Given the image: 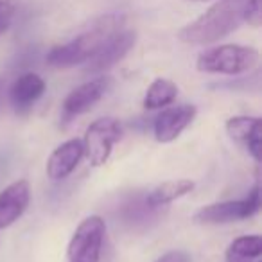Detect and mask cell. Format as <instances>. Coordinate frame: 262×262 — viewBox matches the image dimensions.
Wrapping results in <instances>:
<instances>
[{
	"instance_id": "cell-1",
	"label": "cell",
	"mask_w": 262,
	"mask_h": 262,
	"mask_svg": "<svg viewBox=\"0 0 262 262\" xmlns=\"http://www.w3.org/2000/svg\"><path fill=\"white\" fill-rule=\"evenodd\" d=\"M124 22H126V16L120 13L99 16L90 24L86 31L77 34L74 40L52 47L45 61L52 69H72L81 63H86L113 34L122 31Z\"/></svg>"
},
{
	"instance_id": "cell-2",
	"label": "cell",
	"mask_w": 262,
	"mask_h": 262,
	"mask_svg": "<svg viewBox=\"0 0 262 262\" xmlns=\"http://www.w3.org/2000/svg\"><path fill=\"white\" fill-rule=\"evenodd\" d=\"M244 4L246 0H217L201 16L183 26L176 38L187 45L215 43L243 24Z\"/></svg>"
},
{
	"instance_id": "cell-3",
	"label": "cell",
	"mask_w": 262,
	"mask_h": 262,
	"mask_svg": "<svg viewBox=\"0 0 262 262\" xmlns=\"http://www.w3.org/2000/svg\"><path fill=\"white\" fill-rule=\"evenodd\" d=\"M257 49L248 45L225 43L205 49L196 59V69L203 74H223V76H239L253 70L258 65Z\"/></svg>"
},
{
	"instance_id": "cell-4",
	"label": "cell",
	"mask_w": 262,
	"mask_h": 262,
	"mask_svg": "<svg viewBox=\"0 0 262 262\" xmlns=\"http://www.w3.org/2000/svg\"><path fill=\"white\" fill-rule=\"evenodd\" d=\"M106 223L101 215H88L77 225L69 241L65 262H101Z\"/></svg>"
},
{
	"instance_id": "cell-5",
	"label": "cell",
	"mask_w": 262,
	"mask_h": 262,
	"mask_svg": "<svg viewBox=\"0 0 262 262\" xmlns=\"http://www.w3.org/2000/svg\"><path fill=\"white\" fill-rule=\"evenodd\" d=\"M122 137V124L113 117L97 119L86 127L83 139L84 157L92 167H102L108 162L113 146Z\"/></svg>"
},
{
	"instance_id": "cell-6",
	"label": "cell",
	"mask_w": 262,
	"mask_h": 262,
	"mask_svg": "<svg viewBox=\"0 0 262 262\" xmlns=\"http://www.w3.org/2000/svg\"><path fill=\"white\" fill-rule=\"evenodd\" d=\"M196 113L198 110L194 104H176L162 108L153 126L157 142L169 144L176 140L196 119Z\"/></svg>"
},
{
	"instance_id": "cell-7",
	"label": "cell",
	"mask_w": 262,
	"mask_h": 262,
	"mask_svg": "<svg viewBox=\"0 0 262 262\" xmlns=\"http://www.w3.org/2000/svg\"><path fill=\"white\" fill-rule=\"evenodd\" d=\"M137 33L135 31H119L113 34L94 56L86 61L88 74H101L104 70L112 69L119 61H122L127 56V52L135 47Z\"/></svg>"
},
{
	"instance_id": "cell-8",
	"label": "cell",
	"mask_w": 262,
	"mask_h": 262,
	"mask_svg": "<svg viewBox=\"0 0 262 262\" xmlns=\"http://www.w3.org/2000/svg\"><path fill=\"white\" fill-rule=\"evenodd\" d=\"M113 81L108 76H99L95 79H90L86 83L79 84L77 88H74L63 101V112L67 115H81L86 113L104 97L112 88Z\"/></svg>"
},
{
	"instance_id": "cell-9",
	"label": "cell",
	"mask_w": 262,
	"mask_h": 262,
	"mask_svg": "<svg viewBox=\"0 0 262 262\" xmlns=\"http://www.w3.org/2000/svg\"><path fill=\"white\" fill-rule=\"evenodd\" d=\"M31 203V185L27 180H16L0 190V232L15 225Z\"/></svg>"
},
{
	"instance_id": "cell-10",
	"label": "cell",
	"mask_w": 262,
	"mask_h": 262,
	"mask_svg": "<svg viewBox=\"0 0 262 262\" xmlns=\"http://www.w3.org/2000/svg\"><path fill=\"white\" fill-rule=\"evenodd\" d=\"M84 157L83 149V140L81 139H70L67 142L59 144L51 157L47 158V165H45V172L52 182H61V180L69 178L79 162Z\"/></svg>"
},
{
	"instance_id": "cell-11",
	"label": "cell",
	"mask_w": 262,
	"mask_h": 262,
	"mask_svg": "<svg viewBox=\"0 0 262 262\" xmlns=\"http://www.w3.org/2000/svg\"><path fill=\"white\" fill-rule=\"evenodd\" d=\"M225 129L230 139L243 142L248 153L255 162L262 160V124L258 117L235 115L230 117L225 124Z\"/></svg>"
},
{
	"instance_id": "cell-12",
	"label": "cell",
	"mask_w": 262,
	"mask_h": 262,
	"mask_svg": "<svg viewBox=\"0 0 262 262\" xmlns=\"http://www.w3.org/2000/svg\"><path fill=\"white\" fill-rule=\"evenodd\" d=\"M250 217L246 201H219L201 207L198 212H194L192 221L196 225H226V223H235L241 219Z\"/></svg>"
},
{
	"instance_id": "cell-13",
	"label": "cell",
	"mask_w": 262,
	"mask_h": 262,
	"mask_svg": "<svg viewBox=\"0 0 262 262\" xmlns=\"http://www.w3.org/2000/svg\"><path fill=\"white\" fill-rule=\"evenodd\" d=\"M45 79L36 72H26L9 86V101L16 112L29 110L45 94Z\"/></svg>"
},
{
	"instance_id": "cell-14",
	"label": "cell",
	"mask_w": 262,
	"mask_h": 262,
	"mask_svg": "<svg viewBox=\"0 0 262 262\" xmlns=\"http://www.w3.org/2000/svg\"><path fill=\"white\" fill-rule=\"evenodd\" d=\"M192 189H194V182H190V180H187V178L164 182L158 187H155V189L147 194L146 205L149 208L165 207V205L172 203V201L180 200V198H183L189 192H192Z\"/></svg>"
},
{
	"instance_id": "cell-15",
	"label": "cell",
	"mask_w": 262,
	"mask_h": 262,
	"mask_svg": "<svg viewBox=\"0 0 262 262\" xmlns=\"http://www.w3.org/2000/svg\"><path fill=\"white\" fill-rule=\"evenodd\" d=\"M176 97H178V84L165 77H157L147 86L142 104L146 110H162L165 106H171Z\"/></svg>"
},
{
	"instance_id": "cell-16",
	"label": "cell",
	"mask_w": 262,
	"mask_h": 262,
	"mask_svg": "<svg viewBox=\"0 0 262 262\" xmlns=\"http://www.w3.org/2000/svg\"><path fill=\"white\" fill-rule=\"evenodd\" d=\"M230 250L248 258H257L262 253V239L260 235H241L230 243Z\"/></svg>"
},
{
	"instance_id": "cell-17",
	"label": "cell",
	"mask_w": 262,
	"mask_h": 262,
	"mask_svg": "<svg viewBox=\"0 0 262 262\" xmlns=\"http://www.w3.org/2000/svg\"><path fill=\"white\" fill-rule=\"evenodd\" d=\"M243 22L251 27H260L262 24V0H246L243 11Z\"/></svg>"
},
{
	"instance_id": "cell-18",
	"label": "cell",
	"mask_w": 262,
	"mask_h": 262,
	"mask_svg": "<svg viewBox=\"0 0 262 262\" xmlns=\"http://www.w3.org/2000/svg\"><path fill=\"white\" fill-rule=\"evenodd\" d=\"M18 0H0V34H4L16 15Z\"/></svg>"
},
{
	"instance_id": "cell-19",
	"label": "cell",
	"mask_w": 262,
	"mask_h": 262,
	"mask_svg": "<svg viewBox=\"0 0 262 262\" xmlns=\"http://www.w3.org/2000/svg\"><path fill=\"white\" fill-rule=\"evenodd\" d=\"M155 262H192V257L183 250H171L158 257Z\"/></svg>"
},
{
	"instance_id": "cell-20",
	"label": "cell",
	"mask_w": 262,
	"mask_h": 262,
	"mask_svg": "<svg viewBox=\"0 0 262 262\" xmlns=\"http://www.w3.org/2000/svg\"><path fill=\"white\" fill-rule=\"evenodd\" d=\"M251 258H248V257H243V255H239V253H235L233 250H226V253H225V262H250Z\"/></svg>"
},
{
	"instance_id": "cell-21",
	"label": "cell",
	"mask_w": 262,
	"mask_h": 262,
	"mask_svg": "<svg viewBox=\"0 0 262 262\" xmlns=\"http://www.w3.org/2000/svg\"><path fill=\"white\" fill-rule=\"evenodd\" d=\"M187 2H208V0H187Z\"/></svg>"
}]
</instances>
